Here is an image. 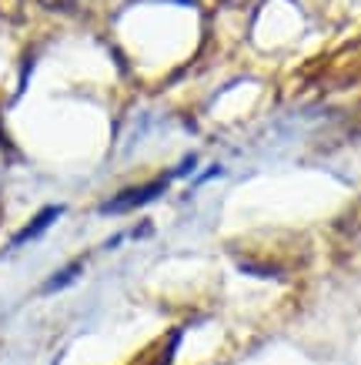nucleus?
I'll list each match as a JSON object with an SVG mask.
<instances>
[{"label":"nucleus","instance_id":"7ed1b4c3","mask_svg":"<svg viewBox=\"0 0 361 365\" xmlns=\"http://www.w3.org/2000/svg\"><path fill=\"white\" fill-rule=\"evenodd\" d=\"M77 272H80V262H74V265H70V268H64V272H61V275H54V282H51V285H47V292H54V288L67 285V282H70V278H74Z\"/></svg>","mask_w":361,"mask_h":365},{"label":"nucleus","instance_id":"f03ea898","mask_svg":"<svg viewBox=\"0 0 361 365\" xmlns=\"http://www.w3.org/2000/svg\"><path fill=\"white\" fill-rule=\"evenodd\" d=\"M57 215H61V208H44V211H41V215H37V218H33L31 225H27V228H23L21 235H17V238H14V245H23V242H31V238H37V235L44 232L47 225L54 222Z\"/></svg>","mask_w":361,"mask_h":365},{"label":"nucleus","instance_id":"f257e3e1","mask_svg":"<svg viewBox=\"0 0 361 365\" xmlns=\"http://www.w3.org/2000/svg\"><path fill=\"white\" fill-rule=\"evenodd\" d=\"M164 191V181H154V185H144V188H131L124 191V195H117L114 201H108L104 205V211H127V208H137V205H144V201L157 198Z\"/></svg>","mask_w":361,"mask_h":365},{"label":"nucleus","instance_id":"20e7f679","mask_svg":"<svg viewBox=\"0 0 361 365\" xmlns=\"http://www.w3.org/2000/svg\"><path fill=\"white\" fill-rule=\"evenodd\" d=\"M41 4H44V7H51V11H70L77 0H41Z\"/></svg>","mask_w":361,"mask_h":365}]
</instances>
